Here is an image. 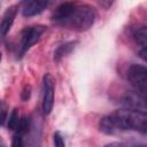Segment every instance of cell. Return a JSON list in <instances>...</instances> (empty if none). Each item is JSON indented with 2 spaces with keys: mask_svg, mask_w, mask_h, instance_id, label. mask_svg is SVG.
Wrapping results in <instances>:
<instances>
[{
  "mask_svg": "<svg viewBox=\"0 0 147 147\" xmlns=\"http://www.w3.org/2000/svg\"><path fill=\"white\" fill-rule=\"evenodd\" d=\"M100 131L106 134H115L124 131H137L142 134L147 131L146 113L121 109L101 118L99 123Z\"/></svg>",
  "mask_w": 147,
  "mask_h": 147,
  "instance_id": "cell-1",
  "label": "cell"
},
{
  "mask_svg": "<svg viewBox=\"0 0 147 147\" xmlns=\"http://www.w3.org/2000/svg\"><path fill=\"white\" fill-rule=\"evenodd\" d=\"M94 21H95V13L91 6L76 5L74 11L62 23V25L76 31H86L94 24Z\"/></svg>",
  "mask_w": 147,
  "mask_h": 147,
  "instance_id": "cell-2",
  "label": "cell"
},
{
  "mask_svg": "<svg viewBox=\"0 0 147 147\" xmlns=\"http://www.w3.org/2000/svg\"><path fill=\"white\" fill-rule=\"evenodd\" d=\"M127 80L134 87V91L146 96L147 91V70L144 65L132 64L127 69Z\"/></svg>",
  "mask_w": 147,
  "mask_h": 147,
  "instance_id": "cell-3",
  "label": "cell"
},
{
  "mask_svg": "<svg viewBox=\"0 0 147 147\" xmlns=\"http://www.w3.org/2000/svg\"><path fill=\"white\" fill-rule=\"evenodd\" d=\"M46 26L45 25H34L29 26L23 30L21 34V44H20V51H18V57H21L28 49H30L41 37V34L45 32Z\"/></svg>",
  "mask_w": 147,
  "mask_h": 147,
  "instance_id": "cell-4",
  "label": "cell"
},
{
  "mask_svg": "<svg viewBox=\"0 0 147 147\" xmlns=\"http://www.w3.org/2000/svg\"><path fill=\"white\" fill-rule=\"evenodd\" d=\"M54 78L51 74H46L42 79V111L49 115L54 105Z\"/></svg>",
  "mask_w": 147,
  "mask_h": 147,
  "instance_id": "cell-5",
  "label": "cell"
},
{
  "mask_svg": "<svg viewBox=\"0 0 147 147\" xmlns=\"http://www.w3.org/2000/svg\"><path fill=\"white\" fill-rule=\"evenodd\" d=\"M122 103L125 109L146 113V96L139 94L136 91H129L122 99Z\"/></svg>",
  "mask_w": 147,
  "mask_h": 147,
  "instance_id": "cell-6",
  "label": "cell"
},
{
  "mask_svg": "<svg viewBox=\"0 0 147 147\" xmlns=\"http://www.w3.org/2000/svg\"><path fill=\"white\" fill-rule=\"evenodd\" d=\"M49 6L48 1H41V0H32V1H28L25 2L22 13L23 16L25 17H32L36 15H39L40 13H42L47 7Z\"/></svg>",
  "mask_w": 147,
  "mask_h": 147,
  "instance_id": "cell-7",
  "label": "cell"
},
{
  "mask_svg": "<svg viewBox=\"0 0 147 147\" xmlns=\"http://www.w3.org/2000/svg\"><path fill=\"white\" fill-rule=\"evenodd\" d=\"M16 13H17V6L16 5L9 7L6 10V13H5L3 17H2V21L0 23V41L6 37V34L10 30V28H11V25L14 23Z\"/></svg>",
  "mask_w": 147,
  "mask_h": 147,
  "instance_id": "cell-8",
  "label": "cell"
},
{
  "mask_svg": "<svg viewBox=\"0 0 147 147\" xmlns=\"http://www.w3.org/2000/svg\"><path fill=\"white\" fill-rule=\"evenodd\" d=\"M76 7V3H72V2H64V3H61L53 13V16H52V20L59 24H62L70 15L71 13L74 11Z\"/></svg>",
  "mask_w": 147,
  "mask_h": 147,
  "instance_id": "cell-9",
  "label": "cell"
},
{
  "mask_svg": "<svg viewBox=\"0 0 147 147\" xmlns=\"http://www.w3.org/2000/svg\"><path fill=\"white\" fill-rule=\"evenodd\" d=\"M133 38L136 44L139 46V55L145 61L147 55V29L146 26H141L136 30L133 33Z\"/></svg>",
  "mask_w": 147,
  "mask_h": 147,
  "instance_id": "cell-10",
  "label": "cell"
},
{
  "mask_svg": "<svg viewBox=\"0 0 147 147\" xmlns=\"http://www.w3.org/2000/svg\"><path fill=\"white\" fill-rule=\"evenodd\" d=\"M76 45H77V41H76V40H75V41H68V42H65V44L60 45V46L55 49V52H54V60H55V61H60L62 57H64V56H67L68 54H70V53L75 49Z\"/></svg>",
  "mask_w": 147,
  "mask_h": 147,
  "instance_id": "cell-11",
  "label": "cell"
},
{
  "mask_svg": "<svg viewBox=\"0 0 147 147\" xmlns=\"http://www.w3.org/2000/svg\"><path fill=\"white\" fill-rule=\"evenodd\" d=\"M30 127H31V119H30V117L24 116V117H22V118L20 119L18 126H17L16 130H17V133L24 136V134L30 130Z\"/></svg>",
  "mask_w": 147,
  "mask_h": 147,
  "instance_id": "cell-12",
  "label": "cell"
},
{
  "mask_svg": "<svg viewBox=\"0 0 147 147\" xmlns=\"http://www.w3.org/2000/svg\"><path fill=\"white\" fill-rule=\"evenodd\" d=\"M18 123H20V115H18V110L15 108L11 114L9 115V119H8V129L9 130H16L17 126H18Z\"/></svg>",
  "mask_w": 147,
  "mask_h": 147,
  "instance_id": "cell-13",
  "label": "cell"
},
{
  "mask_svg": "<svg viewBox=\"0 0 147 147\" xmlns=\"http://www.w3.org/2000/svg\"><path fill=\"white\" fill-rule=\"evenodd\" d=\"M105 147H146L144 144H136V142H110Z\"/></svg>",
  "mask_w": 147,
  "mask_h": 147,
  "instance_id": "cell-14",
  "label": "cell"
},
{
  "mask_svg": "<svg viewBox=\"0 0 147 147\" xmlns=\"http://www.w3.org/2000/svg\"><path fill=\"white\" fill-rule=\"evenodd\" d=\"M7 114H8V106L5 101L0 100V125H2L7 118Z\"/></svg>",
  "mask_w": 147,
  "mask_h": 147,
  "instance_id": "cell-15",
  "label": "cell"
},
{
  "mask_svg": "<svg viewBox=\"0 0 147 147\" xmlns=\"http://www.w3.org/2000/svg\"><path fill=\"white\" fill-rule=\"evenodd\" d=\"M53 142H54V147H65L63 137H62V134L59 131H56L54 133V136H53Z\"/></svg>",
  "mask_w": 147,
  "mask_h": 147,
  "instance_id": "cell-16",
  "label": "cell"
},
{
  "mask_svg": "<svg viewBox=\"0 0 147 147\" xmlns=\"http://www.w3.org/2000/svg\"><path fill=\"white\" fill-rule=\"evenodd\" d=\"M11 147H24V141H23V136L20 133H16L13 138L11 141Z\"/></svg>",
  "mask_w": 147,
  "mask_h": 147,
  "instance_id": "cell-17",
  "label": "cell"
},
{
  "mask_svg": "<svg viewBox=\"0 0 147 147\" xmlns=\"http://www.w3.org/2000/svg\"><path fill=\"white\" fill-rule=\"evenodd\" d=\"M30 95H31V87H30L29 85H26V86L23 88L22 93H21V98H22L23 101H26V100L30 99Z\"/></svg>",
  "mask_w": 147,
  "mask_h": 147,
  "instance_id": "cell-18",
  "label": "cell"
},
{
  "mask_svg": "<svg viewBox=\"0 0 147 147\" xmlns=\"http://www.w3.org/2000/svg\"><path fill=\"white\" fill-rule=\"evenodd\" d=\"M0 61H1V53H0Z\"/></svg>",
  "mask_w": 147,
  "mask_h": 147,
  "instance_id": "cell-19",
  "label": "cell"
},
{
  "mask_svg": "<svg viewBox=\"0 0 147 147\" xmlns=\"http://www.w3.org/2000/svg\"><path fill=\"white\" fill-rule=\"evenodd\" d=\"M0 147H1V141H0Z\"/></svg>",
  "mask_w": 147,
  "mask_h": 147,
  "instance_id": "cell-20",
  "label": "cell"
}]
</instances>
